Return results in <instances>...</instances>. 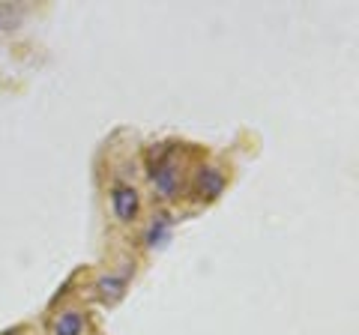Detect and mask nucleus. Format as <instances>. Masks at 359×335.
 Listing matches in <instances>:
<instances>
[{"label":"nucleus","instance_id":"obj_1","mask_svg":"<svg viewBox=\"0 0 359 335\" xmlns=\"http://www.w3.org/2000/svg\"><path fill=\"white\" fill-rule=\"evenodd\" d=\"M153 186H156V192H159L162 198H174L177 195L180 171H177V165H174L171 156H165L162 162H156V168H153Z\"/></svg>","mask_w":359,"mask_h":335},{"label":"nucleus","instance_id":"obj_2","mask_svg":"<svg viewBox=\"0 0 359 335\" xmlns=\"http://www.w3.org/2000/svg\"><path fill=\"white\" fill-rule=\"evenodd\" d=\"M111 207H114V216L120 221H132L138 216V192L132 186H117L111 192Z\"/></svg>","mask_w":359,"mask_h":335},{"label":"nucleus","instance_id":"obj_3","mask_svg":"<svg viewBox=\"0 0 359 335\" xmlns=\"http://www.w3.org/2000/svg\"><path fill=\"white\" fill-rule=\"evenodd\" d=\"M198 192L207 200H216L224 192V174L219 171V168H212V165L201 168L198 171Z\"/></svg>","mask_w":359,"mask_h":335},{"label":"nucleus","instance_id":"obj_4","mask_svg":"<svg viewBox=\"0 0 359 335\" xmlns=\"http://www.w3.org/2000/svg\"><path fill=\"white\" fill-rule=\"evenodd\" d=\"M96 290H99V299H102V303L114 306L123 299V294H126V275H102Z\"/></svg>","mask_w":359,"mask_h":335},{"label":"nucleus","instance_id":"obj_5","mask_svg":"<svg viewBox=\"0 0 359 335\" xmlns=\"http://www.w3.org/2000/svg\"><path fill=\"white\" fill-rule=\"evenodd\" d=\"M84 332V315L81 311H63L54 320V335H81Z\"/></svg>","mask_w":359,"mask_h":335},{"label":"nucleus","instance_id":"obj_6","mask_svg":"<svg viewBox=\"0 0 359 335\" xmlns=\"http://www.w3.org/2000/svg\"><path fill=\"white\" fill-rule=\"evenodd\" d=\"M168 240H171V216L159 213L153 219L150 231H147V245H150V249H159V245H165Z\"/></svg>","mask_w":359,"mask_h":335},{"label":"nucleus","instance_id":"obj_7","mask_svg":"<svg viewBox=\"0 0 359 335\" xmlns=\"http://www.w3.org/2000/svg\"><path fill=\"white\" fill-rule=\"evenodd\" d=\"M25 13L21 9H13V6H0V30H15L21 25Z\"/></svg>","mask_w":359,"mask_h":335},{"label":"nucleus","instance_id":"obj_8","mask_svg":"<svg viewBox=\"0 0 359 335\" xmlns=\"http://www.w3.org/2000/svg\"><path fill=\"white\" fill-rule=\"evenodd\" d=\"M4 335H21V329H15V332H4Z\"/></svg>","mask_w":359,"mask_h":335}]
</instances>
